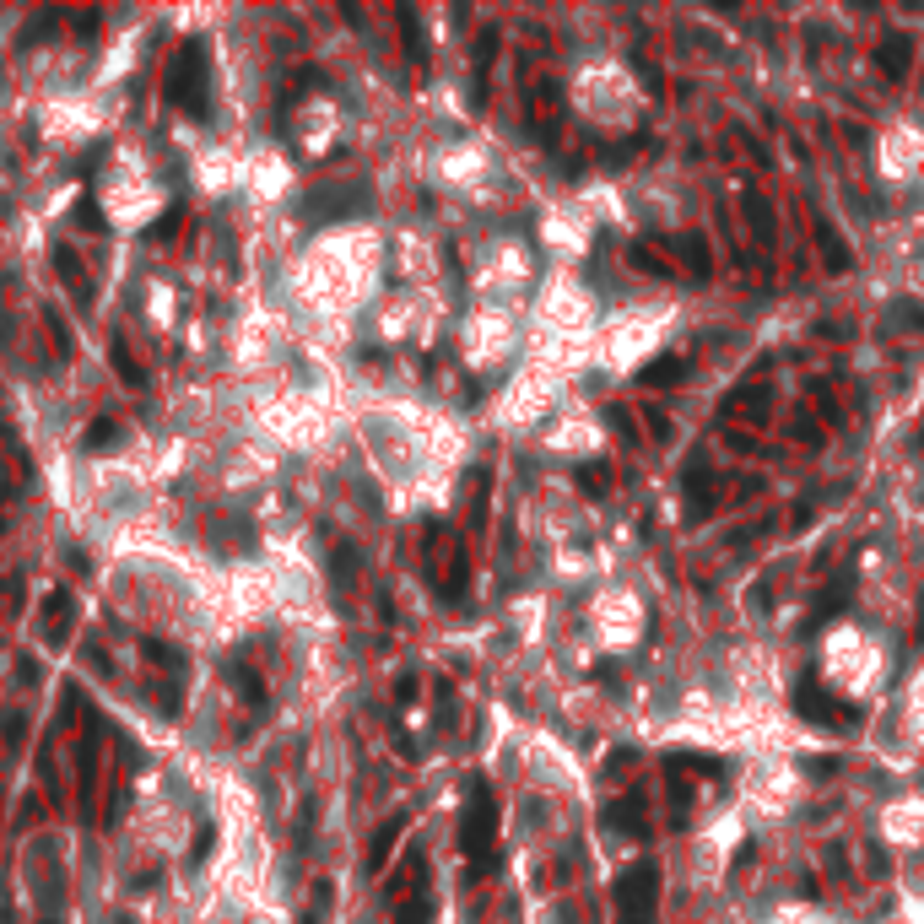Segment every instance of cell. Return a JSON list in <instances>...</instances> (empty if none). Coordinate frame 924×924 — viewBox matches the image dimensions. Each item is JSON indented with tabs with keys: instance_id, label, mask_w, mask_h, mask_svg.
Wrapping results in <instances>:
<instances>
[{
	"instance_id": "obj_1",
	"label": "cell",
	"mask_w": 924,
	"mask_h": 924,
	"mask_svg": "<svg viewBox=\"0 0 924 924\" xmlns=\"http://www.w3.org/2000/svg\"><path fill=\"white\" fill-rule=\"evenodd\" d=\"M163 92H168L173 109H184L190 119L211 114V60H206V44H200V38H184V44L173 49Z\"/></svg>"
},
{
	"instance_id": "obj_2",
	"label": "cell",
	"mask_w": 924,
	"mask_h": 924,
	"mask_svg": "<svg viewBox=\"0 0 924 924\" xmlns=\"http://www.w3.org/2000/svg\"><path fill=\"white\" fill-rule=\"evenodd\" d=\"M492 838H498V806H492V789L476 779L465 789V827H460V849L471 854L476 870L492 865Z\"/></svg>"
},
{
	"instance_id": "obj_3",
	"label": "cell",
	"mask_w": 924,
	"mask_h": 924,
	"mask_svg": "<svg viewBox=\"0 0 924 924\" xmlns=\"http://www.w3.org/2000/svg\"><path fill=\"white\" fill-rule=\"evenodd\" d=\"M368 206H373V190L368 184H319V190H308L303 195V217L308 222H352V217H368Z\"/></svg>"
},
{
	"instance_id": "obj_4",
	"label": "cell",
	"mask_w": 924,
	"mask_h": 924,
	"mask_svg": "<svg viewBox=\"0 0 924 924\" xmlns=\"http://www.w3.org/2000/svg\"><path fill=\"white\" fill-rule=\"evenodd\" d=\"M616 919L622 924H654L660 908V865H633L616 876Z\"/></svg>"
},
{
	"instance_id": "obj_5",
	"label": "cell",
	"mask_w": 924,
	"mask_h": 924,
	"mask_svg": "<svg viewBox=\"0 0 924 924\" xmlns=\"http://www.w3.org/2000/svg\"><path fill=\"white\" fill-rule=\"evenodd\" d=\"M876 65L892 76V82H903L908 65H914V38H908V33H887V38H881V49H876Z\"/></svg>"
},
{
	"instance_id": "obj_6",
	"label": "cell",
	"mask_w": 924,
	"mask_h": 924,
	"mask_svg": "<svg viewBox=\"0 0 924 924\" xmlns=\"http://www.w3.org/2000/svg\"><path fill=\"white\" fill-rule=\"evenodd\" d=\"M816 249H822L827 271H849V265H854V249L838 238V227H833V222H816Z\"/></svg>"
},
{
	"instance_id": "obj_7",
	"label": "cell",
	"mask_w": 924,
	"mask_h": 924,
	"mask_svg": "<svg viewBox=\"0 0 924 924\" xmlns=\"http://www.w3.org/2000/svg\"><path fill=\"white\" fill-rule=\"evenodd\" d=\"M795 714H806V719H822V725H843V719H854L849 708H838V703H827L822 692H795Z\"/></svg>"
},
{
	"instance_id": "obj_8",
	"label": "cell",
	"mask_w": 924,
	"mask_h": 924,
	"mask_svg": "<svg viewBox=\"0 0 924 924\" xmlns=\"http://www.w3.org/2000/svg\"><path fill=\"white\" fill-rule=\"evenodd\" d=\"M400 827H406V816H390V822L379 827V833H373V843H368V876H379L384 870V860H390V849H395V838H400Z\"/></svg>"
},
{
	"instance_id": "obj_9",
	"label": "cell",
	"mask_w": 924,
	"mask_h": 924,
	"mask_svg": "<svg viewBox=\"0 0 924 924\" xmlns=\"http://www.w3.org/2000/svg\"><path fill=\"white\" fill-rule=\"evenodd\" d=\"M687 498H692V514H708V481H703V460L687 465Z\"/></svg>"
},
{
	"instance_id": "obj_10",
	"label": "cell",
	"mask_w": 924,
	"mask_h": 924,
	"mask_svg": "<svg viewBox=\"0 0 924 924\" xmlns=\"http://www.w3.org/2000/svg\"><path fill=\"white\" fill-rule=\"evenodd\" d=\"M119 444V427L103 417V422H92V433H87V449H114Z\"/></svg>"
},
{
	"instance_id": "obj_11",
	"label": "cell",
	"mask_w": 924,
	"mask_h": 924,
	"mask_svg": "<svg viewBox=\"0 0 924 924\" xmlns=\"http://www.w3.org/2000/svg\"><path fill=\"white\" fill-rule=\"evenodd\" d=\"M681 249H687V260H692V276H708V244L698 233L692 238H681Z\"/></svg>"
},
{
	"instance_id": "obj_12",
	"label": "cell",
	"mask_w": 924,
	"mask_h": 924,
	"mask_svg": "<svg viewBox=\"0 0 924 924\" xmlns=\"http://www.w3.org/2000/svg\"><path fill=\"white\" fill-rule=\"evenodd\" d=\"M746 217H752V227H757V238H773V217H768V206H762L757 195H746Z\"/></svg>"
},
{
	"instance_id": "obj_13",
	"label": "cell",
	"mask_w": 924,
	"mask_h": 924,
	"mask_svg": "<svg viewBox=\"0 0 924 924\" xmlns=\"http://www.w3.org/2000/svg\"><path fill=\"white\" fill-rule=\"evenodd\" d=\"M427 919H433V903H427V897H411V903L395 914V924H427Z\"/></svg>"
},
{
	"instance_id": "obj_14",
	"label": "cell",
	"mask_w": 924,
	"mask_h": 924,
	"mask_svg": "<svg viewBox=\"0 0 924 924\" xmlns=\"http://www.w3.org/2000/svg\"><path fill=\"white\" fill-rule=\"evenodd\" d=\"M400 28H406V49H411V60H422V33H417V11H411V6H400Z\"/></svg>"
},
{
	"instance_id": "obj_15",
	"label": "cell",
	"mask_w": 924,
	"mask_h": 924,
	"mask_svg": "<svg viewBox=\"0 0 924 924\" xmlns=\"http://www.w3.org/2000/svg\"><path fill=\"white\" fill-rule=\"evenodd\" d=\"M681 373H687V363H676V357H660V363L644 368V384H654V379H681Z\"/></svg>"
},
{
	"instance_id": "obj_16",
	"label": "cell",
	"mask_w": 924,
	"mask_h": 924,
	"mask_svg": "<svg viewBox=\"0 0 924 924\" xmlns=\"http://www.w3.org/2000/svg\"><path fill=\"white\" fill-rule=\"evenodd\" d=\"M892 325H897V330H914V325H924V314H919V308H897Z\"/></svg>"
},
{
	"instance_id": "obj_17",
	"label": "cell",
	"mask_w": 924,
	"mask_h": 924,
	"mask_svg": "<svg viewBox=\"0 0 924 924\" xmlns=\"http://www.w3.org/2000/svg\"><path fill=\"white\" fill-rule=\"evenodd\" d=\"M211 843H217V833H211V827H200V838H195V854H190L195 865H200V860H206V854H211Z\"/></svg>"
},
{
	"instance_id": "obj_18",
	"label": "cell",
	"mask_w": 924,
	"mask_h": 924,
	"mask_svg": "<svg viewBox=\"0 0 924 924\" xmlns=\"http://www.w3.org/2000/svg\"><path fill=\"white\" fill-rule=\"evenodd\" d=\"M806 768H811V773H833V768H838V757H811Z\"/></svg>"
}]
</instances>
